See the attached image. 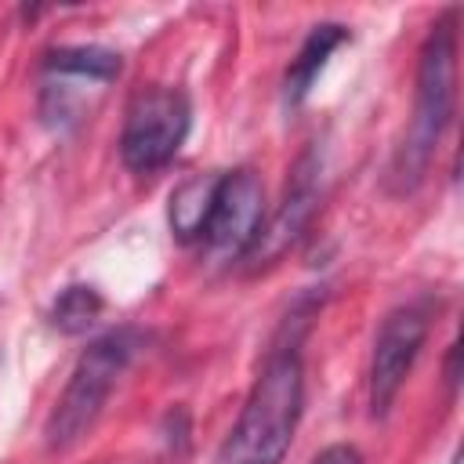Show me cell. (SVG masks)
Returning <instances> with one entry per match:
<instances>
[{"label": "cell", "instance_id": "6", "mask_svg": "<svg viewBox=\"0 0 464 464\" xmlns=\"http://www.w3.org/2000/svg\"><path fill=\"white\" fill-rule=\"evenodd\" d=\"M431 315L424 304H399L384 315L377 337H373V355H370V413L384 417L406 384V373L413 370L424 337H428Z\"/></svg>", "mask_w": 464, "mask_h": 464}, {"label": "cell", "instance_id": "12", "mask_svg": "<svg viewBox=\"0 0 464 464\" xmlns=\"http://www.w3.org/2000/svg\"><path fill=\"white\" fill-rule=\"evenodd\" d=\"M312 464H362V453L355 446H348V442H334L323 453H315Z\"/></svg>", "mask_w": 464, "mask_h": 464}, {"label": "cell", "instance_id": "1", "mask_svg": "<svg viewBox=\"0 0 464 464\" xmlns=\"http://www.w3.org/2000/svg\"><path fill=\"white\" fill-rule=\"evenodd\" d=\"M304 406V366H301V326L268 352L221 453L218 464H283Z\"/></svg>", "mask_w": 464, "mask_h": 464}, {"label": "cell", "instance_id": "10", "mask_svg": "<svg viewBox=\"0 0 464 464\" xmlns=\"http://www.w3.org/2000/svg\"><path fill=\"white\" fill-rule=\"evenodd\" d=\"M44 69L58 72V76H80V80L109 83L112 76H120V54L105 51V47H54L44 58Z\"/></svg>", "mask_w": 464, "mask_h": 464}, {"label": "cell", "instance_id": "9", "mask_svg": "<svg viewBox=\"0 0 464 464\" xmlns=\"http://www.w3.org/2000/svg\"><path fill=\"white\" fill-rule=\"evenodd\" d=\"M214 185H218V174H199V178L181 181V185L170 192L167 218H170V232H174L181 243H199L203 225H207V214H210Z\"/></svg>", "mask_w": 464, "mask_h": 464}, {"label": "cell", "instance_id": "4", "mask_svg": "<svg viewBox=\"0 0 464 464\" xmlns=\"http://www.w3.org/2000/svg\"><path fill=\"white\" fill-rule=\"evenodd\" d=\"M192 127V105L188 94L178 87H141L123 116L120 130V156L127 170L134 174H156L163 170L178 149L185 145Z\"/></svg>", "mask_w": 464, "mask_h": 464}, {"label": "cell", "instance_id": "13", "mask_svg": "<svg viewBox=\"0 0 464 464\" xmlns=\"http://www.w3.org/2000/svg\"><path fill=\"white\" fill-rule=\"evenodd\" d=\"M457 352H460L457 344H450V352H446V384H450V388L460 384V373H457Z\"/></svg>", "mask_w": 464, "mask_h": 464}, {"label": "cell", "instance_id": "2", "mask_svg": "<svg viewBox=\"0 0 464 464\" xmlns=\"http://www.w3.org/2000/svg\"><path fill=\"white\" fill-rule=\"evenodd\" d=\"M453 102H457V11H446L420 44L413 120L392 163V181L399 192H410L424 181L428 163L453 120Z\"/></svg>", "mask_w": 464, "mask_h": 464}, {"label": "cell", "instance_id": "7", "mask_svg": "<svg viewBox=\"0 0 464 464\" xmlns=\"http://www.w3.org/2000/svg\"><path fill=\"white\" fill-rule=\"evenodd\" d=\"M315 199H319V167H315V156H301L297 170H294V181L279 203V210L272 214L268 225H261L257 239L250 243L246 250V261L254 265H268L276 261L286 246H294V239L304 232L308 218L315 214Z\"/></svg>", "mask_w": 464, "mask_h": 464}, {"label": "cell", "instance_id": "3", "mask_svg": "<svg viewBox=\"0 0 464 464\" xmlns=\"http://www.w3.org/2000/svg\"><path fill=\"white\" fill-rule=\"evenodd\" d=\"M138 348H141V334L130 326L109 330L87 344V352L76 359V366L69 373L62 399L54 402V410L44 424V442L51 453L76 446L94 428V420L102 417V410L109 402V392L116 388L120 373L130 366Z\"/></svg>", "mask_w": 464, "mask_h": 464}, {"label": "cell", "instance_id": "5", "mask_svg": "<svg viewBox=\"0 0 464 464\" xmlns=\"http://www.w3.org/2000/svg\"><path fill=\"white\" fill-rule=\"evenodd\" d=\"M261 225H265V192H261L257 174L246 167L218 174L210 214H207L203 236H199L207 254H214L221 261L246 257Z\"/></svg>", "mask_w": 464, "mask_h": 464}, {"label": "cell", "instance_id": "8", "mask_svg": "<svg viewBox=\"0 0 464 464\" xmlns=\"http://www.w3.org/2000/svg\"><path fill=\"white\" fill-rule=\"evenodd\" d=\"M348 40V29L341 22H323V25H312V33L304 36L301 51L290 58V69L283 76V102L286 105H301L312 91V83L319 80L323 65L330 62V54Z\"/></svg>", "mask_w": 464, "mask_h": 464}, {"label": "cell", "instance_id": "11", "mask_svg": "<svg viewBox=\"0 0 464 464\" xmlns=\"http://www.w3.org/2000/svg\"><path fill=\"white\" fill-rule=\"evenodd\" d=\"M98 315H102V294L83 283L65 286L51 304V326H58L62 334H83Z\"/></svg>", "mask_w": 464, "mask_h": 464}]
</instances>
